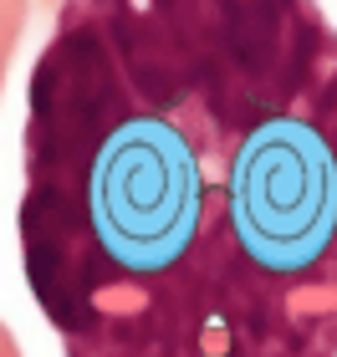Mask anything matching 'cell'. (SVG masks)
Returning <instances> with one entry per match:
<instances>
[{"instance_id":"1","label":"cell","mask_w":337,"mask_h":357,"mask_svg":"<svg viewBox=\"0 0 337 357\" xmlns=\"http://www.w3.org/2000/svg\"><path fill=\"white\" fill-rule=\"evenodd\" d=\"M15 245L61 357H337L332 15L61 0L26 77Z\"/></svg>"},{"instance_id":"2","label":"cell","mask_w":337,"mask_h":357,"mask_svg":"<svg viewBox=\"0 0 337 357\" xmlns=\"http://www.w3.org/2000/svg\"><path fill=\"white\" fill-rule=\"evenodd\" d=\"M36 0H0V97H6V77H10V61H15V46L26 36V15Z\"/></svg>"},{"instance_id":"3","label":"cell","mask_w":337,"mask_h":357,"mask_svg":"<svg viewBox=\"0 0 337 357\" xmlns=\"http://www.w3.org/2000/svg\"><path fill=\"white\" fill-rule=\"evenodd\" d=\"M0 357H26V352H21V342H15V332L6 327V321H0Z\"/></svg>"},{"instance_id":"4","label":"cell","mask_w":337,"mask_h":357,"mask_svg":"<svg viewBox=\"0 0 337 357\" xmlns=\"http://www.w3.org/2000/svg\"><path fill=\"white\" fill-rule=\"evenodd\" d=\"M36 6H52V10H57V6H61V0H36Z\"/></svg>"}]
</instances>
